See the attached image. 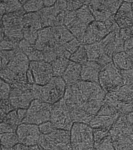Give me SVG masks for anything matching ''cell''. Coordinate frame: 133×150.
Here are the masks:
<instances>
[{
  "label": "cell",
  "instance_id": "obj_1",
  "mask_svg": "<svg viewBox=\"0 0 133 150\" xmlns=\"http://www.w3.org/2000/svg\"><path fill=\"white\" fill-rule=\"evenodd\" d=\"M106 94L99 83L80 80L66 85L63 98L70 111H81L94 117L103 104Z\"/></svg>",
  "mask_w": 133,
  "mask_h": 150
},
{
  "label": "cell",
  "instance_id": "obj_2",
  "mask_svg": "<svg viewBox=\"0 0 133 150\" xmlns=\"http://www.w3.org/2000/svg\"><path fill=\"white\" fill-rule=\"evenodd\" d=\"M66 87L61 77H53L45 85L32 84L31 90L34 99L52 105L62 99Z\"/></svg>",
  "mask_w": 133,
  "mask_h": 150
},
{
  "label": "cell",
  "instance_id": "obj_3",
  "mask_svg": "<svg viewBox=\"0 0 133 150\" xmlns=\"http://www.w3.org/2000/svg\"><path fill=\"white\" fill-rule=\"evenodd\" d=\"M133 86L123 85L106 93L104 102L113 105L120 115L133 112Z\"/></svg>",
  "mask_w": 133,
  "mask_h": 150
},
{
  "label": "cell",
  "instance_id": "obj_4",
  "mask_svg": "<svg viewBox=\"0 0 133 150\" xmlns=\"http://www.w3.org/2000/svg\"><path fill=\"white\" fill-rule=\"evenodd\" d=\"M70 132L72 150H84L93 147V129L89 124L73 123Z\"/></svg>",
  "mask_w": 133,
  "mask_h": 150
},
{
  "label": "cell",
  "instance_id": "obj_5",
  "mask_svg": "<svg viewBox=\"0 0 133 150\" xmlns=\"http://www.w3.org/2000/svg\"><path fill=\"white\" fill-rule=\"evenodd\" d=\"M25 13L23 8L3 16L4 38L17 43L23 39V20Z\"/></svg>",
  "mask_w": 133,
  "mask_h": 150
},
{
  "label": "cell",
  "instance_id": "obj_6",
  "mask_svg": "<svg viewBox=\"0 0 133 150\" xmlns=\"http://www.w3.org/2000/svg\"><path fill=\"white\" fill-rule=\"evenodd\" d=\"M38 145L45 150H72L70 131L56 129L47 134H41Z\"/></svg>",
  "mask_w": 133,
  "mask_h": 150
},
{
  "label": "cell",
  "instance_id": "obj_7",
  "mask_svg": "<svg viewBox=\"0 0 133 150\" xmlns=\"http://www.w3.org/2000/svg\"><path fill=\"white\" fill-rule=\"evenodd\" d=\"M52 105L39 100H33L27 109L25 117L22 123L39 125L49 121Z\"/></svg>",
  "mask_w": 133,
  "mask_h": 150
},
{
  "label": "cell",
  "instance_id": "obj_8",
  "mask_svg": "<svg viewBox=\"0 0 133 150\" xmlns=\"http://www.w3.org/2000/svg\"><path fill=\"white\" fill-rule=\"evenodd\" d=\"M99 84L106 93L123 85L120 70L113 62L101 68L99 74Z\"/></svg>",
  "mask_w": 133,
  "mask_h": 150
},
{
  "label": "cell",
  "instance_id": "obj_9",
  "mask_svg": "<svg viewBox=\"0 0 133 150\" xmlns=\"http://www.w3.org/2000/svg\"><path fill=\"white\" fill-rule=\"evenodd\" d=\"M50 121L56 129L70 130L73 122L63 98L52 104Z\"/></svg>",
  "mask_w": 133,
  "mask_h": 150
},
{
  "label": "cell",
  "instance_id": "obj_10",
  "mask_svg": "<svg viewBox=\"0 0 133 150\" xmlns=\"http://www.w3.org/2000/svg\"><path fill=\"white\" fill-rule=\"evenodd\" d=\"M121 115L113 105L103 102L96 115L90 122L93 129L101 128L110 130L112 125Z\"/></svg>",
  "mask_w": 133,
  "mask_h": 150
},
{
  "label": "cell",
  "instance_id": "obj_11",
  "mask_svg": "<svg viewBox=\"0 0 133 150\" xmlns=\"http://www.w3.org/2000/svg\"><path fill=\"white\" fill-rule=\"evenodd\" d=\"M28 84L21 88H11L8 100L15 109H27L34 99L31 86Z\"/></svg>",
  "mask_w": 133,
  "mask_h": 150
},
{
  "label": "cell",
  "instance_id": "obj_12",
  "mask_svg": "<svg viewBox=\"0 0 133 150\" xmlns=\"http://www.w3.org/2000/svg\"><path fill=\"white\" fill-rule=\"evenodd\" d=\"M15 132L19 143L27 146L38 144L41 134L38 125L27 123L20 124Z\"/></svg>",
  "mask_w": 133,
  "mask_h": 150
},
{
  "label": "cell",
  "instance_id": "obj_13",
  "mask_svg": "<svg viewBox=\"0 0 133 150\" xmlns=\"http://www.w3.org/2000/svg\"><path fill=\"white\" fill-rule=\"evenodd\" d=\"M29 69L31 71L34 84L44 85L53 77L51 63L44 61L30 62Z\"/></svg>",
  "mask_w": 133,
  "mask_h": 150
},
{
  "label": "cell",
  "instance_id": "obj_14",
  "mask_svg": "<svg viewBox=\"0 0 133 150\" xmlns=\"http://www.w3.org/2000/svg\"><path fill=\"white\" fill-rule=\"evenodd\" d=\"M119 31L109 33L99 42L104 52L111 58L115 54L124 51V41L119 36Z\"/></svg>",
  "mask_w": 133,
  "mask_h": 150
},
{
  "label": "cell",
  "instance_id": "obj_15",
  "mask_svg": "<svg viewBox=\"0 0 133 150\" xmlns=\"http://www.w3.org/2000/svg\"><path fill=\"white\" fill-rule=\"evenodd\" d=\"M87 6L95 21L104 22L114 15L110 1H89Z\"/></svg>",
  "mask_w": 133,
  "mask_h": 150
},
{
  "label": "cell",
  "instance_id": "obj_16",
  "mask_svg": "<svg viewBox=\"0 0 133 150\" xmlns=\"http://www.w3.org/2000/svg\"><path fill=\"white\" fill-rule=\"evenodd\" d=\"M30 63V61L26 55L18 49L7 67L18 77L27 79V72Z\"/></svg>",
  "mask_w": 133,
  "mask_h": 150
},
{
  "label": "cell",
  "instance_id": "obj_17",
  "mask_svg": "<svg viewBox=\"0 0 133 150\" xmlns=\"http://www.w3.org/2000/svg\"><path fill=\"white\" fill-rule=\"evenodd\" d=\"M133 1H124L114 15L115 22L121 28L133 27Z\"/></svg>",
  "mask_w": 133,
  "mask_h": 150
},
{
  "label": "cell",
  "instance_id": "obj_18",
  "mask_svg": "<svg viewBox=\"0 0 133 150\" xmlns=\"http://www.w3.org/2000/svg\"><path fill=\"white\" fill-rule=\"evenodd\" d=\"M101 68L96 62L87 61L81 65V80L99 83V74Z\"/></svg>",
  "mask_w": 133,
  "mask_h": 150
},
{
  "label": "cell",
  "instance_id": "obj_19",
  "mask_svg": "<svg viewBox=\"0 0 133 150\" xmlns=\"http://www.w3.org/2000/svg\"><path fill=\"white\" fill-rule=\"evenodd\" d=\"M57 44L52 33V27L42 28L38 30V37L34 45L42 51L48 47H54Z\"/></svg>",
  "mask_w": 133,
  "mask_h": 150
},
{
  "label": "cell",
  "instance_id": "obj_20",
  "mask_svg": "<svg viewBox=\"0 0 133 150\" xmlns=\"http://www.w3.org/2000/svg\"><path fill=\"white\" fill-rule=\"evenodd\" d=\"M18 49L26 55L30 62L44 61L42 52L37 49L34 44H31L24 38L18 43Z\"/></svg>",
  "mask_w": 133,
  "mask_h": 150
},
{
  "label": "cell",
  "instance_id": "obj_21",
  "mask_svg": "<svg viewBox=\"0 0 133 150\" xmlns=\"http://www.w3.org/2000/svg\"><path fill=\"white\" fill-rule=\"evenodd\" d=\"M81 65L70 61L61 77L66 85H71L81 80Z\"/></svg>",
  "mask_w": 133,
  "mask_h": 150
},
{
  "label": "cell",
  "instance_id": "obj_22",
  "mask_svg": "<svg viewBox=\"0 0 133 150\" xmlns=\"http://www.w3.org/2000/svg\"><path fill=\"white\" fill-rule=\"evenodd\" d=\"M61 12L54 5L51 7H44L38 11L42 28L54 27L56 17Z\"/></svg>",
  "mask_w": 133,
  "mask_h": 150
},
{
  "label": "cell",
  "instance_id": "obj_23",
  "mask_svg": "<svg viewBox=\"0 0 133 150\" xmlns=\"http://www.w3.org/2000/svg\"><path fill=\"white\" fill-rule=\"evenodd\" d=\"M133 56L128 54L124 51L117 53L112 57V62L120 70L133 69Z\"/></svg>",
  "mask_w": 133,
  "mask_h": 150
},
{
  "label": "cell",
  "instance_id": "obj_24",
  "mask_svg": "<svg viewBox=\"0 0 133 150\" xmlns=\"http://www.w3.org/2000/svg\"><path fill=\"white\" fill-rule=\"evenodd\" d=\"M23 29L38 31L42 28L38 12L25 13L23 20Z\"/></svg>",
  "mask_w": 133,
  "mask_h": 150
},
{
  "label": "cell",
  "instance_id": "obj_25",
  "mask_svg": "<svg viewBox=\"0 0 133 150\" xmlns=\"http://www.w3.org/2000/svg\"><path fill=\"white\" fill-rule=\"evenodd\" d=\"M53 37L57 44L63 45L75 38L64 25L52 27Z\"/></svg>",
  "mask_w": 133,
  "mask_h": 150
},
{
  "label": "cell",
  "instance_id": "obj_26",
  "mask_svg": "<svg viewBox=\"0 0 133 150\" xmlns=\"http://www.w3.org/2000/svg\"><path fill=\"white\" fill-rule=\"evenodd\" d=\"M88 25L77 17L66 26L75 38L80 42Z\"/></svg>",
  "mask_w": 133,
  "mask_h": 150
},
{
  "label": "cell",
  "instance_id": "obj_27",
  "mask_svg": "<svg viewBox=\"0 0 133 150\" xmlns=\"http://www.w3.org/2000/svg\"><path fill=\"white\" fill-rule=\"evenodd\" d=\"M19 143L16 132L0 134V146L1 150H13Z\"/></svg>",
  "mask_w": 133,
  "mask_h": 150
},
{
  "label": "cell",
  "instance_id": "obj_28",
  "mask_svg": "<svg viewBox=\"0 0 133 150\" xmlns=\"http://www.w3.org/2000/svg\"><path fill=\"white\" fill-rule=\"evenodd\" d=\"M88 27L95 37L97 42H100L109 33L104 22L94 21L89 25Z\"/></svg>",
  "mask_w": 133,
  "mask_h": 150
},
{
  "label": "cell",
  "instance_id": "obj_29",
  "mask_svg": "<svg viewBox=\"0 0 133 150\" xmlns=\"http://www.w3.org/2000/svg\"><path fill=\"white\" fill-rule=\"evenodd\" d=\"M84 47L86 49L88 61L97 62L99 57L104 53L99 42L85 45Z\"/></svg>",
  "mask_w": 133,
  "mask_h": 150
},
{
  "label": "cell",
  "instance_id": "obj_30",
  "mask_svg": "<svg viewBox=\"0 0 133 150\" xmlns=\"http://www.w3.org/2000/svg\"><path fill=\"white\" fill-rule=\"evenodd\" d=\"M70 62L67 59L58 57L51 63L53 77H61L64 74Z\"/></svg>",
  "mask_w": 133,
  "mask_h": 150
},
{
  "label": "cell",
  "instance_id": "obj_31",
  "mask_svg": "<svg viewBox=\"0 0 133 150\" xmlns=\"http://www.w3.org/2000/svg\"><path fill=\"white\" fill-rule=\"evenodd\" d=\"M75 12L77 17L87 25L95 21L93 14L87 5L84 4Z\"/></svg>",
  "mask_w": 133,
  "mask_h": 150
},
{
  "label": "cell",
  "instance_id": "obj_32",
  "mask_svg": "<svg viewBox=\"0 0 133 150\" xmlns=\"http://www.w3.org/2000/svg\"><path fill=\"white\" fill-rule=\"evenodd\" d=\"M70 61L82 65L88 61L87 53L84 45H81L73 53L71 54Z\"/></svg>",
  "mask_w": 133,
  "mask_h": 150
},
{
  "label": "cell",
  "instance_id": "obj_33",
  "mask_svg": "<svg viewBox=\"0 0 133 150\" xmlns=\"http://www.w3.org/2000/svg\"><path fill=\"white\" fill-rule=\"evenodd\" d=\"M3 122L12 128L15 132L18 125L22 123L17 114V109H14L9 112Z\"/></svg>",
  "mask_w": 133,
  "mask_h": 150
},
{
  "label": "cell",
  "instance_id": "obj_34",
  "mask_svg": "<svg viewBox=\"0 0 133 150\" xmlns=\"http://www.w3.org/2000/svg\"><path fill=\"white\" fill-rule=\"evenodd\" d=\"M44 8L43 1H26L23 6L25 13L38 12Z\"/></svg>",
  "mask_w": 133,
  "mask_h": 150
},
{
  "label": "cell",
  "instance_id": "obj_35",
  "mask_svg": "<svg viewBox=\"0 0 133 150\" xmlns=\"http://www.w3.org/2000/svg\"><path fill=\"white\" fill-rule=\"evenodd\" d=\"M14 109L8 99L0 101V123L3 121L9 112Z\"/></svg>",
  "mask_w": 133,
  "mask_h": 150
},
{
  "label": "cell",
  "instance_id": "obj_36",
  "mask_svg": "<svg viewBox=\"0 0 133 150\" xmlns=\"http://www.w3.org/2000/svg\"><path fill=\"white\" fill-rule=\"evenodd\" d=\"M95 150H115L110 135L99 142L94 144Z\"/></svg>",
  "mask_w": 133,
  "mask_h": 150
},
{
  "label": "cell",
  "instance_id": "obj_37",
  "mask_svg": "<svg viewBox=\"0 0 133 150\" xmlns=\"http://www.w3.org/2000/svg\"><path fill=\"white\" fill-rule=\"evenodd\" d=\"M16 50L9 51H0V71L2 69L7 67L13 57Z\"/></svg>",
  "mask_w": 133,
  "mask_h": 150
},
{
  "label": "cell",
  "instance_id": "obj_38",
  "mask_svg": "<svg viewBox=\"0 0 133 150\" xmlns=\"http://www.w3.org/2000/svg\"><path fill=\"white\" fill-rule=\"evenodd\" d=\"M6 14L15 12L23 9V6L19 1H4Z\"/></svg>",
  "mask_w": 133,
  "mask_h": 150
},
{
  "label": "cell",
  "instance_id": "obj_39",
  "mask_svg": "<svg viewBox=\"0 0 133 150\" xmlns=\"http://www.w3.org/2000/svg\"><path fill=\"white\" fill-rule=\"evenodd\" d=\"M109 135V130L104 129H93L94 144L99 142L104 138Z\"/></svg>",
  "mask_w": 133,
  "mask_h": 150
},
{
  "label": "cell",
  "instance_id": "obj_40",
  "mask_svg": "<svg viewBox=\"0 0 133 150\" xmlns=\"http://www.w3.org/2000/svg\"><path fill=\"white\" fill-rule=\"evenodd\" d=\"M41 51L43 53L44 62L51 63L58 58L54 47H48Z\"/></svg>",
  "mask_w": 133,
  "mask_h": 150
},
{
  "label": "cell",
  "instance_id": "obj_41",
  "mask_svg": "<svg viewBox=\"0 0 133 150\" xmlns=\"http://www.w3.org/2000/svg\"><path fill=\"white\" fill-rule=\"evenodd\" d=\"M11 89L10 85L0 78V101L8 99Z\"/></svg>",
  "mask_w": 133,
  "mask_h": 150
},
{
  "label": "cell",
  "instance_id": "obj_42",
  "mask_svg": "<svg viewBox=\"0 0 133 150\" xmlns=\"http://www.w3.org/2000/svg\"><path fill=\"white\" fill-rule=\"evenodd\" d=\"M18 49V43L4 38L0 42V51H13Z\"/></svg>",
  "mask_w": 133,
  "mask_h": 150
},
{
  "label": "cell",
  "instance_id": "obj_43",
  "mask_svg": "<svg viewBox=\"0 0 133 150\" xmlns=\"http://www.w3.org/2000/svg\"><path fill=\"white\" fill-rule=\"evenodd\" d=\"M120 72H121L123 85L133 86V69L120 70Z\"/></svg>",
  "mask_w": 133,
  "mask_h": 150
},
{
  "label": "cell",
  "instance_id": "obj_44",
  "mask_svg": "<svg viewBox=\"0 0 133 150\" xmlns=\"http://www.w3.org/2000/svg\"><path fill=\"white\" fill-rule=\"evenodd\" d=\"M104 22L106 29L109 33L119 31L120 30V28L115 22L114 15H112Z\"/></svg>",
  "mask_w": 133,
  "mask_h": 150
},
{
  "label": "cell",
  "instance_id": "obj_45",
  "mask_svg": "<svg viewBox=\"0 0 133 150\" xmlns=\"http://www.w3.org/2000/svg\"><path fill=\"white\" fill-rule=\"evenodd\" d=\"M54 49L58 57L69 59L72 54L65 49L63 45H61L57 43L54 47Z\"/></svg>",
  "mask_w": 133,
  "mask_h": 150
},
{
  "label": "cell",
  "instance_id": "obj_46",
  "mask_svg": "<svg viewBox=\"0 0 133 150\" xmlns=\"http://www.w3.org/2000/svg\"><path fill=\"white\" fill-rule=\"evenodd\" d=\"M86 1H66V10L68 11H76L86 4Z\"/></svg>",
  "mask_w": 133,
  "mask_h": 150
},
{
  "label": "cell",
  "instance_id": "obj_47",
  "mask_svg": "<svg viewBox=\"0 0 133 150\" xmlns=\"http://www.w3.org/2000/svg\"><path fill=\"white\" fill-rule=\"evenodd\" d=\"M38 126L42 134H49L56 129L50 121L43 123Z\"/></svg>",
  "mask_w": 133,
  "mask_h": 150
},
{
  "label": "cell",
  "instance_id": "obj_48",
  "mask_svg": "<svg viewBox=\"0 0 133 150\" xmlns=\"http://www.w3.org/2000/svg\"><path fill=\"white\" fill-rule=\"evenodd\" d=\"M81 45L78 40L76 38H74L72 40L63 45L68 51L70 53L72 54L79 48Z\"/></svg>",
  "mask_w": 133,
  "mask_h": 150
},
{
  "label": "cell",
  "instance_id": "obj_49",
  "mask_svg": "<svg viewBox=\"0 0 133 150\" xmlns=\"http://www.w3.org/2000/svg\"><path fill=\"white\" fill-rule=\"evenodd\" d=\"M119 35L124 41L133 38V27L121 28L119 30Z\"/></svg>",
  "mask_w": 133,
  "mask_h": 150
},
{
  "label": "cell",
  "instance_id": "obj_50",
  "mask_svg": "<svg viewBox=\"0 0 133 150\" xmlns=\"http://www.w3.org/2000/svg\"><path fill=\"white\" fill-rule=\"evenodd\" d=\"M75 11H66L64 18L63 25L66 26L74 18L76 17Z\"/></svg>",
  "mask_w": 133,
  "mask_h": 150
},
{
  "label": "cell",
  "instance_id": "obj_51",
  "mask_svg": "<svg viewBox=\"0 0 133 150\" xmlns=\"http://www.w3.org/2000/svg\"><path fill=\"white\" fill-rule=\"evenodd\" d=\"M111 62L112 58L104 53L99 57L96 62L101 67V68H102Z\"/></svg>",
  "mask_w": 133,
  "mask_h": 150
},
{
  "label": "cell",
  "instance_id": "obj_52",
  "mask_svg": "<svg viewBox=\"0 0 133 150\" xmlns=\"http://www.w3.org/2000/svg\"><path fill=\"white\" fill-rule=\"evenodd\" d=\"M15 132L9 125L3 122L0 123V134Z\"/></svg>",
  "mask_w": 133,
  "mask_h": 150
},
{
  "label": "cell",
  "instance_id": "obj_53",
  "mask_svg": "<svg viewBox=\"0 0 133 150\" xmlns=\"http://www.w3.org/2000/svg\"><path fill=\"white\" fill-rule=\"evenodd\" d=\"M133 38L126 40L124 42V51L127 52L133 50Z\"/></svg>",
  "mask_w": 133,
  "mask_h": 150
},
{
  "label": "cell",
  "instance_id": "obj_54",
  "mask_svg": "<svg viewBox=\"0 0 133 150\" xmlns=\"http://www.w3.org/2000/svg\"><path fill=\"white\" fill-rule=\"evenodd\" d=\"M27 109H17V114L22 123L26 114Z\"/></svg>",
  "mask_w": 133,
  "mask_h": 150
},
{
  "label": "cell",
  "instance_id": "obj_55",
  "mask_svg": "<svg viewBox=\"0 0 133 150\" xmlns=\"http://www.w3.org/2000/svg\"><path fill=\"white\" fill-rule=\"evenodd\" d=\"M27 82L29 84H34V80L32 73L29 69L27 72Z\"/></svg>",
  "mask_w": 133,
  "mask_h": 150
},
{
  "label": "cell",
  "instance_id": "obj_56",
  "mask_svg": "<svg viewBox=\"0 0 133 150\" xmlns=\"http://www.w3.org/2000/svg\"><path fill=\"white\" fill-rule=\"evenodd\" d=\"M13 150H29V147L26 145L18 143L14 146Z\"/></svg>",
  "mask_w": 133,
  "mask_h": 150
},
{
  "label": "cell",
  "instance_id": "obj_57",
  "mask_svg": "<svg viewBox=\"0 0 133 150\" xmlns=\"http://www.w3.org/2000/svg\"><path fill=\"white\" fill-rule=\"evenodd\" d=\"M6 14L5 4L3 1L0 3V16H3Z\"/></svg>",
  "mask_w": 133,
  "mask_h": 150
},
{
  "label": "cell",
  "instance_id": "obj_58",
  "mask_svg": "<svg viewBox=\"0 0 133 150\" xmlns=\"http://www.w3.org/2000/svg\"><path fill=\"white\" fill-rule=\"evenodd\" d=\"M55 1H43L44 7H51L54 5Z\"/></svg>",
  "mask_w": 133,
  "mask_h": 150
},
{
  "label": "cell",
  "instance_id": "obj_59",
  "mask_svg": "<svg viewBox=\"0 0 133 150\" xmlns=\"http://www.w3.org/2000/svg\"><path fill=\"white\" fill-rule=\"evenodd\" d=\"M28 147L29 150H42L43 149L38 144L33 146H28Z\"/></svg>",
  "mask_w": 133,
  "mask_h": 150
},
{
  "label": "cell",
  "instance_id": "obj_60",
  "mask_svg": "<svg viewBox=\"0 0 133 150\" xmlns=\"http://www.w3.org/2000/svg\"><path fill=\"white\" fill-rule=\"evenodd\" d=\"M3 16H0V33L4 32V28L3 23Z\"/></svg>",
  "mask_w": 133,
  "mask_h": 150
},
{
  "label": "cell",
  "instance_id": "obj_61",
  "mask_svg": "<svg viewBox=\"0 0 133 150\" xmlns=\"http://www.w3.org/2000/svg\"><path fill=\"white\" fill-rule=\"evenodd\" d=\"M4 33H0V42L4 39Z\"/></svg>",
  "mask_w": 133,
  "mask_h": 150
},
{
  "label": "cell",
  "instance_id": "obj_62",
  "mask_svg": "<svg viewBox=\"0 0 133 150\" xmlns=\"http://www.w3.org/2000/svg\"><path fill=\"white\" fill-rule=\"evenodd\" d=\"M2 1H0V3H1V2Z\"/></svg>",
  "mask_w": 133,
  "mask_h": 150
},
{
  "label": "cell",
  "instance_id": "obj_63",
  "mask_svg": "<svg viewBox=\"0 0 133 150\" xmlns=\"http://www.w3.org/2000/svg\"><path fill=\"white\" fill-rule=\"evenodd\" d=\"M0 150H1V146H0Z\"/></svg>",
  "mask_w": 133,
  "mask_h": 150
},
{
  "label": "cell",
  "instance_id": "obj_64",
  "mask_svg": "<svg viewBox=\"0 0 133 150\" xmlns=\"http://www.w3.org/2000/svg\"><path fill=\"white\" fill-rule=\"evenodd\" d=\"M42 150H44V149H43Z\"/></svg>",
  "mask_w": 133,
  "mask_h": 150
}]
</instances>
